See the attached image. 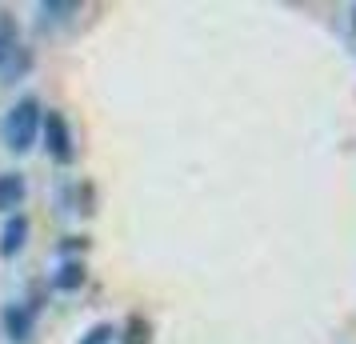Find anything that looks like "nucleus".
<instances>
[{"label": "nucleus", "instance_id": "f257e3e1", "mask_svg": "<svg viewBox=\"0 0 356 344\" xmlns=\"http://www.w3.org/2000/svg\"><path fill=\"white\" fill-rule=\"evenodd\" d=\"M40 124H44V104H40V97H20L4 113V120H0V140H4L8 152L24 156L40 140Z\"/></svg>", "mask_w": 356, "mask_h": 344}, {"label": "nucleus", "instance_id": "f03ea898", "mask_svg": "<svg viewBox=\"0 0 356 344\" xmlns=\"http://www.w3.org/2000/svg\"><path fill=\"white\" fill-rule=\"evenodd\" d=\"M40 145L56 164H72L76 145H72V129H68V116L60 108H44V124H40Z\"/></svg>", "mask_w": 356, "mask_h": 344}, {"label": "nucleus", "instance_id": "7ed1b4c3", "mask_svg": "<svg viewBox=\"0 0 356 344\" xmlns=\"http://www.w3.org/2000/svg\"><path fill=\"white\" fill-rule=\"evenodd\" d=\"M29 232H33V224H29L24 213L4 216V224H0V256L4 261H17L20 252L29 248Z\"/></svg>", "mask_w": 356, "mask_h": 344}, {"label": "nucleus", "instance_id": "20e7f679", "mask_svg": "<svg viewBox=\"0 0 356 344\" xmlns=\"http://www.w3.org/2000/svg\"><path fill=\"white\" fill-rule=\"evenodd\" d=\"M0 328H4V336L13 344H29L33 341V328H36V316L29 312V304H4Z\"/></svg>", "mask_w": 356, "mask_h": 344}, {"label": "nucleus", "instance_id": "39448f33", "mask_svg": "<svg viewBox=\"0 0 356 344\" xmlns=\"http://www.w3.org/2000/svg\"><path fill=\"white\" fill-rule=\"evenodd\" d=\"M24 200H29V181H24V172H17V168L0 172V216L20 213Z\"/></svg>", "mask_w": 356, "mask_h": 344}, {"label": "nucleus", "instance_id": "423d86ee", "mask_svg": "<svg viewBox=\"0 0 356 344\" xmlns=\"http://www.w3.org/2000/svg\"><path fill=\"white\" fill-rule=\"evenodd\" d=\"M29 68H33V56H29V49H24V44L8 40V44L0 49V81H4V84H17Z\"/></svg>", "mask_w": 356, "mask_h": 344}, {"label": "nucleus", "instance_id": "0eeeda50", "mask_svg": "<svg viewBox=\"0 0 356 344\" xmlns=\"http://www.w3.org/2000/svg\"><path fill=\"white\" fill-rule=\"evenodd\" d=\"M84 280H88V264H84L81 256H68V261H60V268L52 272V288H56V293H81Z\"/></svg>", "mask_w": 356, "mask_h": 344}, {"label": "nucleus", "instance_id": "6e6552de", "mask_svg": "<svg viewBox=\"0 0 356 344\" xmlns=\"http://www.w3.org/2000/svg\"><path fill=\"white\" fill-rule=\"evenodd\" d=\"M116 341H120V344H152V320H148V316H140V312H136V316H129Z\"/></svg>", "mask_w": 356, "mask_h": 344}, {"label": "nucleus", "instance_id": "1a4fd4ad", "mask_svg": "<svg viewBox=\"0 0 356 344\" xmlns=\"http://www.w3.org/2000/svg\"><path fill=\"white\" fill-rule=\"evenodd\" d=\"M113 341H116V325H108V320L92 325V328L81 336V344H113Z\"/></svg>", "mask_w": 356, "mask_h": 344}, {"label": "nucleus", "instance_id": "9d476101", "mask_svg": "<svg viewBox=\"0 0 356 344\" xmlns=\"http://www.w3.org/2000/svg\"><path fill=\"white\" fill-rule=\"evenodd\" d=\"M84 248H88V236H65V240H60V261L76 256V252H84Z\"/></svg>", "mask_w": 356, "mask_h": 344}, {"label": "nucleus", "instance_id": "9b49d317", "mask_svg": "<svg viewBox=\"0 0 356 344\" xmlns=\"http://www.w3.org/2000/svg\"><path fill=\"white\" fill-rule=\"evenodd\" d=\"M8 40H13V24H4V28H0V49H4Z\"/></svg>", "mask_w": 356, "mask_h": 344}, {"label": "nucleus", "instance_id": "f8f14e48", "mask_svg": "<svg viewBox=\"0 0 356 344\" xmlns=\"http://www.w3.org/2000/svg\"><path fill=\"white\" fill-rule=\"evenodd\" d=\"M353 33H356V8H353Z\"/></svg>", "mask_w": 356, "mask_h": 344}]
</instances>
